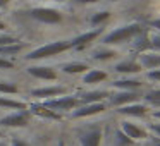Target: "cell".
<instances>
[{
    "label": "cell",
    "mask_w": 160,
    "mask_h": 146,
    "mask_svg": "<svg viewBox=\"0 0 160 146\" xmlns=\"http://www.w3.org/2000/svg\"><path fill=\"white\" fill-rule=\"evenodd\" d=\"M145 29H146L145 24L138 22V21L122 22V24H117L114 28H107L97 43H102V45H107V46H114V48L121 50V46L131 45Z\"/></svg>",
    "instance_id": "cell-1"
},
{
    "label": "cell",
    "mask_w": 160,
    "mask_h": 146,
    "mask_svg": "<svg viewBox=\"0 0 160 146\" xmlns=\"http://www.w3.org/2000/svg\"><path fill=\"white\" fill-rule=\"evenodd\" d=\"M19 14L24 16L28 22L35 26H42V28H60L67 22V14L62 9L52 7V5H31V7L21 11Z\"/></svg>",
    "instance_id": "cell-2"
},
{
    "label": "cell",
    "mask_w": 160,
    "mask_h": 146,
    "mask_svg": "<svg viewBox=\"0 0 160 146\" xmlns=\"http://www.w3.org/2000/svg\"><path fill=\"white\" fill-rule=\"evenodd\" d=\"M72 129L74 139L78 146H105L107 143V125L103 122L91 120H79Z\"/></svg>",
    "instance_id": "cell-3"
},
{
    "label": "cell",
    "mask_w": 160,
    "mask_h": 146,
    "mask_svg": "<svg viewBox=\"0 0 160 146\" xmlns=\"http://www.w3.org/2000/svg\"><path fill=\"white\" fill-rule=\"evenodd\" d=\"M67 52H71L69 38H57V40H53V41L31 46L21 59H22V62H26V64L47 62V60L55 59V57H59V55H64V53H67Z\"/></svg>",
    "instance_id": "cell-4"
},
{
    "label": "cell",
    "mask_w": 160,
    "mask_h": 146,
    "mask_svg": "<svg viewBox=\"0 0 160 146\" xmlns=\"http://www.w3.org/2000/svg\"><path fill=\"white\" fill-rule=\"evenodd\" d=\"M117 127L128 136L131 141H134L136 144H141V143H148L152 139L148 129V122L145 120H134V119H121L117 124Z\"/></svg>",
    "instance_id": "cell-5"
},
{
    "label": "cell",
    "mask_w": 160,
    "mask_h": 146,
    "mask_svg": "<svg viewBox=\"0 0 160 146\" xmlns=\"http://www.w3.org/2000/svg\"><path fill=\"white\" fill-rule=\"evenodd\" d=\"M88 55V62L98 64V67L105 66V64H114L121 59V50L114 48V46H107L102 43H95L88 50H84Z\"/></svg>",
    "instance_id": "cell-6"
},
{
    "label": "cell",
    "mask_w": 160,
    "mask_h": 146,
    "mask_svg": "<svg viewBox=\"0 0 160 146\" xmlns=\"http://www.w3.org/2000/svg\"><path fill=\"white\" fill-rule=\"evenodd\" d=\"M26 76L31 77L35 81H42V83H59L60 81V74L59 71L55 69L53 66L47 62H33L28 64L24 69Z\"/></svg>",
    "instance_id": "cell-7"
},
{
    "label": "cell",
    "mask_w": 160,
    "mask_h": 146,
    "mask_svg": "<svg viewBox=\"0 0 160 146\" xmlns=\"http://www.w3.org/2000/svg\"><path fill=\"white\" fill-rule=\"evenodd\" d=\"M35 117L31 115L29 110H11L5 112L4 115H0V129H26L31 125Z\"/></svg>",
    "instance_id": "cell-8"
},
{
    "label": "cell",
    "mask_w": 160,
    "mask_h": 146,
    "mask_svg": "<svg viewBox=\"0 0 160 146\" xmlns=\"http://www.w3.org/2000/svg\"><path fill=\"white\" fill-rule=\"evenodd\" d=\"M71 93V88L66 86L62 83H47L42 84V86L31 88L28 91V96H31V101H45L50 100V98H57L62 96V95Z\"/></svg>",
    "instance_id": "cell-9"
},
{
    "label": "cell",
    "mask_w": 160,
    "mask_h": 146,
    "mask_svg": "<svg viewBox=\"0 0 160 146\" xmlns=\"http://www.w3.org/2000/svg\"><path fill=\"white\" fill-rule=\"evenodd\" d=\"M110 110L107 105V101H102V103H86V105H79L71 112L67 117L72 122H79V120H91V119H97L105 115Z\"/></svg>",
    "instance_id": "cell-10"
},
{
    "label": "cell",
    "mask_w": 160,
    "mask_h": 146,
    "mask_svg": "<svg viewBox=\"0 0 160 146\" xmlns=\"http://www.w3.org/2000/svg\"><path fill=\"white\" fill-rule=\"evenodd\" d=\"M107 28H91L86 29V31H81L78 35H74L72 38H69L71 41V50L72 52H83V50H88L91 45L100 40V36L105 33Z\"/></svg>",
    "instance_id": "cell-11"
},
{
    "label": "cell",
    "mask_w": 160,
    "mask_h": 146,
    "mask_svg": "<svg viewBox=\"0 0 160 146\" xmlns=\"http://www.w3.org/2000/svg\"><path fill=\"white\" fill-rule=\"evenodd\" d=\"M42 105H45L47 108L53 110L55 114H60L64 115H69L71 112L74 110L76 107H79V101H78V96L76 93H67V95H62V96H57V98H50V100H45V101H40Z\"/></svg>",
    "instance_id": "cell-12"
},
{
    "label": "cell",
    "mask_w": 160,
    "mask_h": 146,
    "mask_svg": "<svg viewBox=\"0 0 160 146\" xmlns=\"http://www.w3.org/2000/svg\"><path fill=\"white\" fill-rule=\"evenodd\" d=\"M110 90V88H108ZM141 95L143 91H124V90H110L108 95L107 105L108 108L115 110V108H121L124 105L134 103V101H141Z\"/></svg>",
    "instance_id": "cell-13"
},
{
    "label": "cell",
    "mask_w": 160,
    "mask_h": 146,
    "mask_svg": "<svg viewBox=\"0 0 160 146\" xmlns=\"http://www.w3.org/2000/svg\"><path fill=\"white\" fill-rule=\"evenodd\" d=\"M115 115H119L121 119H134V120H146L150 117L152 108L143 101H134V103L124 105L121 108H115Z\"/></svg>",
    "instance_id": "cell-14"
},
{
    "label": "cell",
    "mask_w": 160,
    "mask_h": 146,
    "mask_svg": "<svg viewBox=\"0 0 160 146\" xmlns=\"http://www.w3.org/2000/svg\"><path fill=\"white\" fill-rule=\"evenodd\" d=\"M112 72L117 74V76H141L143 69L136 55L132 53L129 57H121L117 62L112 64Z\"/></svg>",
    "instance_id": "cell-15"
},
{
    "label": "cell",
    "mask_w": 160,
    "mask_h": 146,
    "mask_svg": "<svg viewBox=\"0 0 160 146\" xmlns=\"http://www.w3.org/2000/svg\"><path fill=\"white\" fill-rule=\"evenodd\" d=\"M110 71L103 69V67H90L83 76L79 77V83L83 88H98L110 81Z\"/></svg>",
    "instance_id": "cell-16"
},
{
    "label": "cell",
    "mask_w": 160,
    "mask_h": 146,
    "mask_svg": "<svg viewBox=\"0 0 160 146\" xmlns=\"http://www.w3.org/2000/svg\"><path fill=\"white\" fill-rule=\"evenodd\" d=\"M110 90H124V91H143L146 83L141 76H117L110 81Z\"/></svg>",
    "instance_id": "cell-17"
},
{
    "label": "cell",
    "mask_w": 160,
    "mask_h": 146,
    "mask_svg": "<svg viewBox=\"0 0 160 146\" xmlns=\"http://www.w3.org/2000/svg\"><path fill=\"white\" fill-rule=\"evenodd\" d=\"M108 95H110V90L108 88H84L83 91H78L76 96L79 105H86V103H102V101L108 100Z\"/></svg>",
    "instance_id": "cell-18"
},
{
    "label": "cell",
    "mask_w": 160,
    "mask_h": 146,
    "mask_svg": "<svg viewBox=\"0 0 160 146\" xmlns=\"http://www.w3.org/2000/svg\"><path fill=\"white\" fill-rule=\"evenodd\" d=\"M90 62L86 59L79 60V59H74V60H67V62H62L59 66V74H64V76H69V77H81L88 69H90Z\"/></svg>",
    "instance_id": "cell-19"
},
{
    "label": "cell",
    "mask_w": 160,
    "mask_h": 146,
    "mask_svg": "<svg viewBox=\"0 0 160 146\" xmlns=\"http://www.w3.org/2000/svg\"><path fill=\"white\" fill-rule=\"evenodd\" d=\"M28 110L31 112L33 117L40 119V120H52V122H59L62 120V115L60 114H55L53 110L47 108L45 105H42L40 101H28Z\"/></svg>",
    "instance_id": "cell-20"
},
{
    "label": "cell",
    "mask_w": 160,
    "mask_h": 146,
    "mask_svg": "<svg viewBox=\"0 0 160 146\" xmlns=\"http://www.w3.org/2000/svg\"><path fill=\"white\" fill-rule=\"evenodd\" d=\"M138 59L139 66H141L143 72L145 71H153V69H160V53L153 52V50H145V52L134 53Z\"/></svg>",
    "instance_id": "cell-21"
},
{
    "label": "cell",
    "mask_w": 160,
    "mask_h": 146,
    "mask_svg": "<svg viewBox=\"0 0 160 146\" xmlns=\"http://www.w3.org/2000/svg\"><path fill=\"white\" fill-rule=\"evenodd\" d=\"M31 48V43L28 41H18V43H12V45H5V46H0V55L5 57V59H16L19 55H24L28 50Z\"/></svg>",
    "instance_id": "cell-22"
},
{
    "label": "cell",
    "mask_w": 160,
    "mask_h": 146,
    "mask_svg": "<svg viewBox=\"0 0 160 146\" xmlns=\"http://www.w3.org/2000/svg\"><path fill=\"white\" fill-rule=\"evenodd\" d=\"M114 12L108 11V9H100V11H95L93 14H90L88 17V24L91 28H107V24L110 22Z\"/></svg>",
    "instance_id": "cell-23"
},
{
    "label": "cell",
    "mask_w": 160,
    "mask_h": 146,
    "mask_svg": "<svg viewBox=\"0 0 160 146\" xmlns=\"http://www.w3.org/2000/svg\"><path fill=\"white\" fill-rule=\"evenodd\" d=\"M0 110L11 112V110H28V101L21 98L12 96H2L0 95Z\"/></svg>",
    "instance_id": "cell-24"
},
{
    "label": "cell",
    "mask_w": 160,
    "mask_h": 146,
    "mask_svg": "<svg viewBox=\"0 0 160 146\" xmlns=\"http://www.w3.org/2000/svg\"><path fill=\"white\" fill-rule=\"evenodd\" d=\"M141 101L146 103L150 108H160V86L155 88H145L141 95Z\"/></svg>",
    "instance_id": "cell-25"
},
{
    "label": "cell",
    "mask_w": 160,
    "mask_h": 146,
    "mask_svg": "<svg viewBox=\"0 0 160 146\" xmlns=\"http://www.w3.org/2000/svg\"><path fill=\"white\" fill-rule=\"evenodd\" d=\"M0 95L2 96L18 98V95H21V88L12 79H0Z\"/></svg>",
    "instance_id": "cell-26"
},
{
    "label": "cell",
    "mask_w": 160,
    "mask_h": 146,
    "mask_svg": "<svg viewBox=\"0 0 160 146\" xmlns=\"http://www.w3.org/2000/svg\"><path fill=\"white\" fill-rule=\"evenodd\" d=\"M110 146H136V143L131 141L119 127H114L110 136Z\"/></svg>",
    "instance_id": "cell-27"
},
{
    "label": "cell",
    "mask_w": 160,
    "mask_h": 146,
    "mask_svg": "<svg viewBox=\"0 0 160 146\" xmlns=\"http://www.w3.org/2000/svg\"><path fill=\"white\" fill-rule=\"evenodd\" d=\"M7 143H9V146H36L33 141L26 139L24 136H21V134H9Z\"/></svg>",
    "instance_id": "cell-28"
},
{
    "label": "cell",
    "mask_w": 160,
    "mask_h": 146,
    "mask_svg": "<svg viewBox=\"0 0 160 146\" xmlns=\"http://www.w3.org/2000/svg\"><path fill=\"white\" fill-rule=\"evenodd\" d=\"M141 77L145 79L146 84H160V69L145 71V72L141 74Z\"/></svg>",
    "instance_id": "cell-29"
},
{
    "label": "cell",
    "mask_w": 160,
    "mask_h": 146,
    "mask_svg": "<svg viewBox=\"0 0 160 146\" xmlns=\"http://www.w3.org/2000/svg\"><path fill=\"white\" fill-rule=\"evenodd\" d=\"M148 45H150V50L160 53V33L148 29Z\"/></svg>",
    "instance_id": "cell-30"
},
{
    "label": "cell",
    "mask_w": 160,
    "mask_h": 146,
    "mask_svg": "<svg viewBox=\"0 0 160 146\" xmlns=\"http://www.w3.org/2000/svg\"><path fill=\"white\" fill-rule=\"evenodd\" d=\"M21 41V38L12 33H0V46H5V45H12V43H18Z\"/></svg>",
    "instance_id": "cell-31"
},
{
    "label": "cell",
    "mask_w": 160,
    "mask_h": 146,
    "mask_svg": "<svg viewBox=\"0 0 160 146\" xmlns=\"http://www.w3.org/2000/svg\"><path fill=\"white\" fill-rule=\"evenodd\" d=\"M16 69V62L11 59H5V57L0 55V71H12Z\"/></svg>",
    "instance_id": "cell-32"
},
{
    "label": "cell",
    "mask_w": 160,
    "mask_h": 146,
    "mask_svg": "<svg viewBox=\"0 0 160 146\" xmlns=\"http://www.w3.org/2000/svg\"><path fill=\"white\" fill-rule=\"evenodd\" d=\"M146 26H148V29H152V31H157V33H160V16H158V17H153V19H150V21L146 22Z\"/></svg>",
    "instance_id": "cell-33"
},
{
    "label": "cell",
    "mask_w": 160,
    "mask_h": 146,
    "mask_svg": "<svg viewBox=\"0 0 160 146\" xmlns=\"http://www.w3.org/2000/svg\"><path fill=\"white\" fill-rule=\"evenodd\" d=\"M78 5H81V7H90V5H97V4H102V2H105V0H74Z\"/></svg>",
    "instance_id": "cell-34"
},
{
    "label": "cell",
    "mask_w": 160,
    "mask_h": 146,
    "mask_svg": "<svg viewBox=\"0 0 160 146\" xmlns=\"http://www.w3.org/2000/svg\"><path fill=\"white\" fill-rule=\"evenodd\" d=\"M148 119H152V120H155V122H160V108H153V110L150 112Z\"/></svg>",
    "instance_id": "cell-35"
},
{
    "label": "cell",
    "mask_w": 160,
    "mask_h": 146,
    "mask_svg": "<svg viewBox=\"0 0 160 146\" xmlns=\"http://www.w3.org/2000/svg\"><path fill=\"white\" fill-rule=\"evenodd\" d=\"M0 33H9V24L0 19Z\"/></svg>",
    "instance_id": "cell-36"
},
{
    "label": "cell",
    "mask_w": 160,
    "mask_h": 146,
    "mask_svg": "<svg viewBox=\"0 0 160 146\" xmlns=\"http://www.w3.org/2000/svg\"><path fill=\"white\" fill-rule=\"evenodd\" d=\"M11 2L12 0H0V11H2V9H7Z\"/></svg>",
    "instance_id": "cell-37"
},
{
    "label": "cell",
    "mask_w": 160,
    "mask_h": 146,
    "mask_svg": "<svg viewBox=\"0 0 160 146\" xmlns=\"http://www.w3.org/2000/svg\"><path fill=\"white\" fill-rule=\"evenodd\" d=\"M55 146H67V141H66V139H64V138H60L59 141L55 143Z\"/></svg>",
    "instance_id": "cell-38"
},
{
    "label": "cell",
    "mask_w": 160,
    "mask_h": 146,
    "mask_svg": "<svg viewBox=\"0 0 160 146\" xmlns=\"http://www.w3.org/2000/svg\"><path fill=\"white\" fill-rule=\"evenodd\" d=\"M48 2H53V4H67V2H72V0H48Z\"/></svg>",
    "instance_id": "cell-39"
},
{
    "label": "cell",
    "mask_w": 160,
    "mask_h": 146,
    "mask_svg": "<svg viewBox=\"0 0 160 146\" xmlns=\"http://www.w3.org/2000/svg\"><path fill=\"white\" fill-rule=\"evenodd\" d=\"M0 146H9V143H7V136H5V138H0Z\"/></svg>",
    "instance_id": "cell-40"
},
{
    "label": "cell",
    "mask_w": 160,
    "mask_h": 146,
    "mask_svg": "<svg viewBox=\"0 0 160 146\" xmlns=\"http://www.w3.org/2000/svg\"><path fill=\"white\" fill-rule=\"evenodd\" d=\"M0 138H5V131H2V129H0Z\"/></svg>",
    "instance_id": "cell-41"
},
{
    "label": "cell",
    "mask_w": 160,
    "mask_h": 146,
    "mask_svg": "<svg viewBox=\"0 0 160 146\" xmlns=\"http://www.w3.org/2000/svg\"><path fill=\"white\" fill-rule=\"evenodd\" d=\"M136 146H150V143H141V144H136Z\"/></svg>",
    "instance_id": "cell-42"
}]
</instances>
